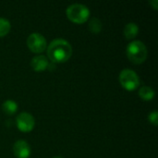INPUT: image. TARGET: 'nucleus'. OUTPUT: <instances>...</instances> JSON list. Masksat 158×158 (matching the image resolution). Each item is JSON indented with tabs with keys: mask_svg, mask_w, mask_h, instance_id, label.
<instances>
[{
	"mask_svg": "<svg viewBox=\"0 0 158 158\" xmlns=\"http://www.w3.org/2000/svg\"><path fill=\"white\" fill-rule=\"evenodd\" d=\"M72 55V47L70 44L64 39H56L50 43L47 47V56L56 63L68 61Z\"/></svg>",
	"mask_w": 158,
	"mask_h": 158,
	"instance_id": "1",
	"label": "nucleus"
},
{
	"mask_svg": "<svg viewBox=\"0 0 158 158\" xmlns=\"http://www.w3.org/2000/svg\"><path fill=\"white\" fill-rule=\"evenodd\" d=\"M127 56L135 64H142L147 57V48L141 41H133L127 46Z\"/></svg>",
	"mask_w": 158,
	"mask_h": 158,
	"instance_id": "2",
	"label": "nucleus"
},
{
	"mask_svg": "<svg viewBox=\"0 0 158 158\" xmlns=\"http://www.w3.org/2000/svg\"><path fill=\"white\" fill-rule=\"evenodd\" d=\"M67 17L72 22L81 24L88 20L90 10L82 4H72L67 8Z\"/></svg>",
	"mask_w": 158,
	"mask_h": 158,
	"instance_id": "3",
	"label": "nucleus"
},
{
	"mask_svg": "<svg viewBox=\"0 0 158 158\" xmlns=\"http://www.w3.org/2000/svg\"><path fill=\"white\" fill-rule=\"evenodd\" d=\"M118 79L121 86L127 91H134L140 85V78L138 74L132 69H123L119 73Z\"/></svg>",
	"mask_w": 158,
	"mask_h": 158,
	"instance_id": "4",
	"label": "nucleus"
},
{
	"mask_svg": "<svg viewBox=\"0 0 158 158\" xmlns=\"http://www.w3.org/2000/svg\"><path fill=\"white\" fill-rule=\"evenodd\" d=\"M27 44L30 50L33 53L44 52L47 45L45 38L38 32H33L29 35L27 39Z\"/></svg>",
	"mask_w": 158,
	"mask_h": 158,
	"instance_id": "5",
	"label": "nucleus"
},
{
	"mask_svg": "<svg viewBox=\"0 0 158 158\" xmlns=\"http://www.w3.org/2000/svg\"><path fill=\"white\" fill-rule=\"evenodd\" d=\"M16 122H17L18 129L23 132H29L32 131L35 125L34 118L27 112H22L19 114Z\"/></svg>",
	"mask_w": 158,
	"mask_h": 158,
	"instance_id": "6",
	"label": "nucleus"
},
{
	"mask_svg": "<svg viewBox=\"0 0 158 158\" xmlns=\"http://www.w3.org/2000/svg\"><path fill=\"white\" fill-rule=\"evenodd\" d=\"M13 152L17 158H29L31 156L30 145L23 140H19L14 143Z\"/></svg>",
	"mask_w": 158,
	"mask_h": 158,
	"instance_id": "7",
	"label": "nucleus"
},
{
	"mask_svg": "<svg viewBox=\"0 0 158 158\" xmlns=\"http://www.w3.org/2000/svg\"><path fill=\"white\" fill-rule=\"evenodd\" d=\"M31 66L35 71H43L48 67V60L44 56H36L31 59Z\"/></svg>",
	"mask_w": 158,
	"mask_h": 158,
	"instance_id": "8",
	"label": "nucleus"
},
{
	"mask_svg": "<svg viewBox=\"0 0 158 158\" xmlns=\"http://www.w3.org/2000/svg\"><path fill=\"white\" fill-rule=\"evenodd\" d=\"M139 32V27L134 22H129L124 28V35L127 39L134 38Z\"/></svg>",
	"mask_w": 158,
	"mask_h": 158,
	"instance_id": "9",
	"label": "nucleus"
},
{
	"mask_svg": "<svg viewBox=\"0 0 158 158\" xmlns=\"http://www.w3.org/2000/svg\"><path fill=\"white\" fill-rule=\"evenodd\" d=\"M139 95H140V97L143 100L149 101V100H152L155 97L156 93H155V91L151 87H149V86H143V87H142L140 89Z\"/></svg>",
	"mask_w": 158,
	"mask_h": 158,
	"instance_id": "10",
	"label": "nucleus"
},
{
	"mask_svg": "<svg viewBox=\"0 0 158 158\" xmlns=\"http://www.w3.org/2000/svg\"><path fill=\"white\" fill-rule=\"evenodd\" d=\"M2 108H3V111L6 114H7V115H13V114L16 113V111L18 109V105L13 100H6V101H5L3 103Z\"/></svg>",
	"mask_w": 158,
	"mask_h": 158,
	"instance_id": "11",
	"label": "nucleus"
},
{
	"mask_svg": "<svg viewBox=\"0 0 158 158\" xmlns=\"http://www.w3.org/2000/svg\"><path fill=\"white\" fill-rule=\"evenodd\" d=\"M90 31L94 33H98L102 30V22L97 18H92L89 22Z\"/></svg>",
	"mask_w": 158,
	"mask_h": 158,
	"instance_id": "12",
	"label": "nucleus"
},
{
	"mask_svg": "<svg viewBox=\"0 0 158 158\" xmlns=\"http://www.w3.org/2000/svg\"><path fill=\"white\" fill-rule=\"evenodd\" d=\"M10 28V22L5 18H0V37L6 35L9 32Z\"/></svg>",
	"mask_w": 158,
	"mask_h": 158,
	"instance_id": "13",
	"label": "nucleus"
},
{
	"mask_svg": "<svg viewBox=\"0 0 158 158\" xmlns=\"http://www.w3.org/2000/svg\"><path fill=\"white\" fill-rule=\"evenodd\" d=\"M148 119L149 121L154 125V126H157L158 124V113L157 111H153L149 114L148 116Z\"/></svg>",
	"mask_w": 158,
	"mask_h": 158,
	"instance_id": "14",
	"label": "nucleus"
},
{
	"mask_svg": "<svg viewBox=\"0 0 158 158\" xmlns=\"http://www.w3.org/2000/svg\"><path fill=\"white\" fill-rule=\"evenodd\" d=\"M150 4H151V5H153V6H154V8H155V9H157V6H158L157 0H152V1H150Z\"/></svg>",
	"mask_w": 158,
	"mask_h": 158,
	"instance_id": "15",
	"label": "nucleus"
},
{
	"mask_svg": "<svg viewBox=\"0 0 158 158\" xmlns=\"http://www.w3.org/2000/svg\"><path fill=\"white\" fill-rule=\"evenodd\" d=\"M53 158H62V157H60V156H55V157H53Z\"/></svg>",
	"mask_w": 158,
	"mask_h": 158,
	"instance_id": "16",
	"label": "nucleus"
}]
</instances>
